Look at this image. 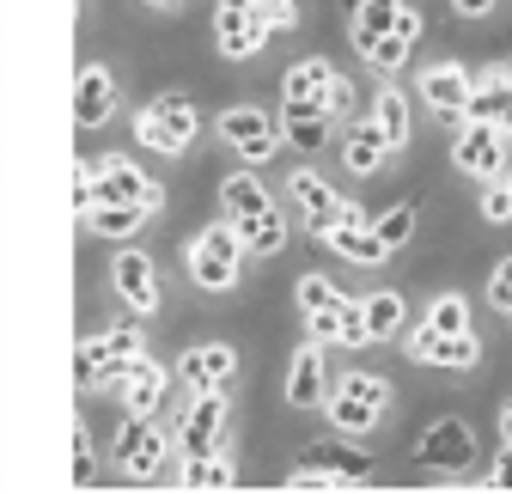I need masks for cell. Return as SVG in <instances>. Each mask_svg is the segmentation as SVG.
Returning a JSON list of instances; mask_svg holds the SVG:
<instances>
[{
    "mask_svg": "<svg viewBox=\"0 0 512 494\" xmlns=\"http://www.w3.org/2000/svg\"><path fill=\"white\" fill-rule=\"evenodd\" d=\"M488 488H512V440H506V452L494 458V476H488Z\"/></svg>",
    "mask_w": 512,
    "mask_h": 494,
    "instance_id": "obj_47",
    "label": "cell"
},
{
    "mask_svg": "<svg viewBox=\"0 0 512 494\" xmlns=\"http://www.w3.org/2000/svg\"><path fill=\"white\" fill-rule=\"evenodd\" d=\"M110 110H116V80H110V68H80V92H74V116H80V129H104L110 122Z\"/></svg>",
    "mask_w": 512,
    "mask_h": 494,
    "instance_id": "obj_18",
    "label": "cell"
},
{
    "mask_svg": "<svg viewBox=\"0 0 512 494\" xmlns=\"http://www.w3.org/2000/svg\"><path fill=\"white\" fill-rule=\"evenodd\" d=\"M409 49H415L409 37H397V31H384V37H378V43L366 49V61H372V68H378V74H397V68H403V61H409Z\"/></svg>",
    "mask_w": 512,
    "mask_h": 494,
    "instance_id": "obj_35",
    "label": "cell"
},
{
    "mask_svg": "<svg viewBox=\"0 0 512 494\" xmlns=\"http://www.w3.org/2000/svg\"><path fill=\"white\" fill-rule=\"evenodd\" d=\"M360 318H366V336H372V342L397 336V330H403V293H366V299H360Z\"/></svg>",
    "mask_w": 512,
    "mask_h": 494,
    "instance_id": "obj_26",
    "label": "cell"
},
{
    "mask_svg": "<svg viewBox=\"0 0 512 494\" xmlns=\"http://www.w3.org/2000/svg\"><path fill=\"white\" fill-rule=\"evenodd\" d=\"M220 7H250V0H220Z\"/></svg>",
    "mask_w": 512,
    "mask_h": 494,
    "instance_id": "obj_51",
    "label": "cell"
},
{
    "mask_svg": "<svg viewBox=\"0 0 512 494\" xmlns=\"http://www.w3.org/2000/svg\"><path fill=\"white\" fill-rule=\"evenodd\" d=\"M92 202H141L147 214L165 202V190L141 171V165H128V159H98V165H74V208L86 214Z\"/></svg>",
    "mask_w": 512,
    "mask_h": 494,
    "instance_id": "obj_1",
    "label": "cell"
},
{
    "mask_svg": "<svg viewBox=\"0 0 512 494\" xmlns=\"http://www.w3.org/2000/svg\"><path fill=\"white\" fill-rule=\"evenodd\" d=\"M220 440H226V391H196L183 409V458L220 452Z\"/></svg>",
    "mask_w": 512,
    "mask_h": 494,
    "instance_id": "obj_9",
    "label": "cell"
},
{
    "mask_svg": "<svg viewBox=\"0 0 512 494\" xmlns=\"http://www.w3.org/2000/svg\"><path fill=\"white\" fill-rule=\"evenodd\" d=\"M98 342H104V360H135V354L147 348V336H141V312H122Z\"/></svg>",
    "mask_w": 512,
    "mask_h": 494,
    "instance_id": "obj_28",
    "label": "cell"
},
{
    "mask_svg": "<svg viewBox=\"0 0 512 494\" xmlns=\"http://www.w3.org/2000/svg\"><path fill=\"white\" fill-rule=\"evenodd\" d=\"M214 37H220V55L250 61L256 49L269 43V19H256L250 7H220V13H214Z\"/></svg>",
    "mask_w": 512,
    "mask_h": 494,
    "instance_id": "obj_13",
    "label": "cell"
},
{
    "mask_svg": "<svg viewBox=\"0 0 512 494\" xmlns=\"http://www.w3.org/2000/svg\"><path fill=\"white\" fill-rule=\"evenodd\" d=\"M476 354H482V342H476V330H464V336H439L433 342V366H476Z\"/></svg>",
    "mask_w": 512,
    "mask_h": 494,
    "instance_id": "obj_33",
    "label": "cell"
},
{
    "mask_svg": "<svg viewBox=\"0 0 512 494\" xmlns=\"http://www.w3.org/2000/svg\"><path fill=\"white\" fill-rule=\"evenodd\" d=\"M220 202H226V214H256V208H269V190H263L250 171H232V177L220 183Z\"/></svg>",
    "mask_w": 512,
    "mask_h": 494,
    "instance_id": "obj_29",
    "label": "cell"
},
{
    "mask_svg": "<svg viewBox=\"0 0 512 494\" xmlns=\"http://www.w3.org/2000/svg\"><path fill=\"white\" fill-rule=\"evenodd\" d=\"M250 13H256V19H269V31H287V25L299 19L293 0H250Z\"/></svg>",
    "mask_w": 512,
    "mask_h": 494,
    "instance_id": "obj_42",
    "label": "cell"
},
{
    "mask_svg": "<svg viewBox=\"0 0 512 494\" xmlns=\"http://www.w3.org/2000/svg\"><path fill=\"white\" fill-rule=\"evenodd\" d=\"M397 7H403V0H360V7H354V49H360V55H366L384 31H391Z\"/></svg>",
    "mask_w": 512,
    "mask_h": 494,
    "instance_id": "obj_27",
    "label": "cell"
},
{
    "mask_svg": "<svg viewBox=\"0 0 512 494\" xmlns=\"http://www.w3.org/2000/svg\"><path fill=\"white\" fill-rule=\"evenodd\" d=\"M433 342H439V330H433V324H421V330H409V342H403V354H409L415 366H433Z\"/></svg>",
    "mask_w": 512,
    "mask_h": 494,
    "instance_id": "obj_44",
    "label": "cell"
},
{
    "mask_svg": "<svg viewBox=\"0 0 512 494\" xmlns=\"http://www.w3.org/2000/svg\"><path fill=\"white\" fill-rule=\"evenodd\" d=\"M299 464L317 470V476H330L336 488H360V482H372V458L354 452V446H342V440H317V446H305Z\"/></svg>",
    "mask_w": 512,
    "mask_h": 494,
    "instance_id": "obj_11",
    "label": "cell"
},
{
    "mask_svg": "<svg viewBox=\"0 0 512 494\" xmlns=\"http://www.w3.org/2000/svg\"><path fill=\"white\" fill-rule=\"evenodd\" d=\"M427 324H433L439 336H464V330H470V305H464L458 293H439L433 312H427Z\"/></svg>",
    "mask_w": 512,
    "mask_h": 494,
    "instance_id": "obj_32",
    "label": "cell"
},
{
    "mask_svg": "<svg viewBox=\"0 0 512 494\" xmlns=\"http://www.w3.org/2000/svg\"><path fill=\"white\" fill-rule=\"evenodd\" d=\"M196 129H202V116H196V104H189L183 92H159V98H153V104L141 110V122H135L141 147H153V153H165V159L189 153V141H196Z\"/></svg>",
    "mask_w": 512,
    "mask_h": 494,
    "instance_id": "obj_2",
    "label": "cell"
},
{
    "mask_svg": "<svg viewBox=\"0 0 512 494\" xmlns=\"http://www.w3.org/2000/svg\"><path fill=\"white\" fill-rule=\"evenodd\" d=\"M98 482V452H92V440H86V427L74 434V488H92Z\"/></svg>",
    "mask_w": 512,
    "mask_h": 494,
    "instance_id": "obj_41",
    "label": "cell"
},
{
    "mask_svg": "<svg viewBox=\"0 0 512 494\" xmlns=\"http://www.w3.org/2000/svg\"><path fill=\"white\" fill-rule=\"evenodd\" d=\"M86 226H92L98 238H135V232L147 226V208H141V202H92V208H86Z\"/></svg>",
    "mask_w": 512,
    "mask_h": 494,
    "instance_id": "obj_23",
    "label": "cell"
},
{
    "mask_svg": "<svg viewBox=\"0 0 512 494\" xmlns=\"http://www.w3.org/2000/svg\"><path fill=\"white\" fill-rule=\"evenodd\" d=\"M506 135L494 129V122H476V116H464V129H458V141H452V165L464 171V177H506V147H500Z\"/></svg>",
    "mask_w": 512,
    "mask_h": 494,
    "instance_id": "obj_7",
    "label": "cell"
},
{
    "mask_svg": "<svg viewBox=\"0 0 512 494\" xmlns=\"http://www.w3.org/2000/svg\"><path fill=\"white\" fill-rule=\"evenodd\" d=\"M226 220H232V232L244 244V257H275V251H287V220L275 214V202L256 208V214H226Z\"/></svg>",
    "mask_w": 512,
    "mask_h": 494,
    "instance_id": "obj_16",
    "label": "cell"
},
{
    "mask_svg": "<svg viewBox=\"0 0 512 494\" xmlns=\"http://www.w3.org/2000/svg\"><path fill=\"white\" fill-rule=\"evenodd\" d=\"M263 135H281V122H275L269 110H256V104H232V110L220 116V141H232V147L263 141Z\"/></svg>",
    "mask_w": 512,
    "mask_h": 494,
    "instance_id": "obj_24",
    "label": "cell"
},
{
    "mask_svg": "<svg viewBox=\"0 0 512 494\" xmlns=\"http://www.w3.org/2000/svg\"><path fill=\"white\" fill-rule=\"evenodd\" d=\"M305 336L324 348V342H342V299L336 305H317V312H305Z\"/></svg>",
    "mask_w": 512,
    "mask_h": 494,
    "instance_id": "obj_37",
    "label": "cell"
},
{
    "mask_svg": "<svg viewBox=\"0 0 512 494\" xmlns=\"http://www.w3.org/2000/svg\"><path fill=\"white\" fill-rule=\"evenodd\" d=\"M336 299H342V287L330 275H305L299 281V312H317V305H336Z\"/></svg>",
    "mask_w": 512,
    "mask_h": 494,
    "instance_id": "obj_39",
    "label": "cell"
},
{
    "mask_svg": "<svg viewBox=\"0 0 512 494\" xmlns=\"http://www.w3.org/2000/svg\"><path fill=\"white\" fill-rule=\"evenodd\" d=\"M464 116H476V122H494L500 135H512V80L494 68V74H482V86H470V104H464Z\"/></svg>",
    "mask_w": 512,
    "mask_h": 494,
    "instance_id": "obj_20",
    "label": "cell"
},
{
    "mask_svg": "<svg viewBox=\"0 0 512 494\" xmlns=\"http://www.w3.org/2000/svg\"><path fill=\"white\" fill-rule=\"evenodd\" d=\"M324 244H330L336 257L360 263V269H372V263H384V257H391V251H384V244H378V232H372L366 220H342V226H336V232H330Z\"/></svg>",
    "mask_w": 512,
    "mask_h": 494,
    "instance_id": "obj_21",
    "label": "cell"
},
{
    "mask_svg": "<svg viewBox=\"0 0 512 494\" xmlns=\"http://www.w3.org/2000/svg\"><path fill=\"white\" fill-rule=\"evenodd\" d=\"M183 488H232V458L226 452L183 458Z\"/></svg>",
    "mask_w": 512,
    "mask_h": 494,
    "instance_id": "obj_30",
    "label": "cell"
},
{
    "mask_svg": "<svg viewBox=\"0 0 512 494\" xmlns=\"http://www.w3.org/2000/svg\"><path fill=\"white\" fill-rule=\"evenodd\" d=\"M506 409H512V403H506Z\"/></svg>",
    "mask_w": 512,
    "mask_h": 494,
    "instance_id": "obj_53",
    "label": "cell"
},
{
    "mask_svg": "<svg viewBox=\"0 0 512 494\" xmlns=\"http://www.w3.org/2000/svg\"><path fill=\"white\" fill-rule=\"evenodd\" d=\"M372 336H366V318H360V299L354 293H342V348H366Z\"/></svg>",
    "mask_w": 512,
    "mask_h": 494,
    "instance_id": "obj_40",
    "label": "cell"
},
{
    "mask_svg": "<svg viewBox=\"0 0 512 494\" xmlns=\"http://www.w3.org/2000/svg\"><path fill=\"white\" fill-rule=\"evenodd\" d=\"M116 397H122V415H159L165 373H159L147 354H135V360H128V373H122V385H116Z\"/></svg>",
    "mask_w": 512,
    "mask_h": 494,
    "instance_id": "obj_15",
    "label": "cell"
},
{
    "mask_svg": "<svg viewBox=\"0 0 512 494\" xmlns=\"http://www.w3.org/2000/svg\"><path fill=\"white\" fill-rule=\"evenodd\" d=\"M287 403H293V409H324V348H317V342H305V348L293 354Z\"/></svg>",
    "mask_w": 512,
    "mask_h": 494,
    "instance_id": "obj_19",
    "label": "cell"
},
{
    "mask_svg": "<svg viewBox=\"0 0 512 494\" xmlns=\"http://www.w3.org/2000/svg\"><path fill=\"white\" fill-rule=\"evenodd\" d=\"M293 196H299V208H305L311 238H330L342 220H366L354 202H342V196L330 190V183H324V177H311V171H299V177H293Z\"/></svg>",
    "mask_w": 512,
    "mask_h": 494,
    "instance_id": "obj_8",
    "label": "cell"
},
{
    "mask_svg": "<svg viewBox=\"0 0 512 494\" xmlns=\"http://www.w3.org/2000/svg\"><path fill=\"white\" fill-rule=\"evenodd\" d=\"M147 7H165V13H171V7H183V0H147Z\"/></svg>",
    "mask_w": 512,
    "mask_h": 494,
    "instance_id": "obj_50",
    "label": "cell"
},
{
    "mask_svg": "<svg viewBox=\"0 0 512 494\" xmlns=\"http://www.w3.org/2000/svg\"><path fill=\"white\" fill-rule=\"evenodd\" d=\"M488 299H494V312H512V257L488 275Z\"/></svg>",
    "mask_w": 512,
    "mask_h": 494,
    "instance_id": "obj_45",
    "label": "cell"
},
{
    "mask_svg": "<svg viewBox=\"0 0 512 494\" xmlns=\"http://www.w3.org/2000/svg\"><path fill=\"white\" fill-rule=\"evenodd\" d=\"M452 7H458L464 19H482V13H494V0H452Z\"/></svg>",
    "mask_w": 512,
    "mask_h": 494,
    "instance_id": "obj_48",
    "label": "cell"
},
{
    "mask_svg": "<svg viewBox=\"0 0 512 494\" xmlns=\"http://www.w3.org/2000/svg\"><path fill=\"white\" fill-rule=\"evenodd\" d=\"M506 183H512V177H506Z\"/></svg>",
    "mask_w": 512,
    "mask_h": 494,
    "instance_id": "obj_55",
    "label": "cell"
},
{
    "mask_svg": "<svg viewBox=\"0 0 512 494\" xmlns=\"http://www.w3.org/2000/svg\"><path fill=\"white\" fill-rule=\"evenodd\" d=\"M98 366H104V342H80V391H98Z\"/></svg>",
    "mask_w": 512,
    "mask_h": 494,
    "instance_id": "obj_43",
    "label": "cell"
},
{
    "mask_svg": "<svg viewBox=\"0 0 512 494\" xmlns=\"http://www.w3.org/2000/svg\"><path fill=\"white\" fill-rule=\"evenodd\" d=\"M238 269H244V244H238L232 220L208 226L196 244H189V281H196V287H208V293H226V287L238 281Z\"/></svg>",
    "mask_w": 512,
    "mask_h": 494,
    "instance_id": "obj_4",
    "label": "cell"
},
{
    "mask_svg": "<svg viewBox=\"0 0 512 494\" xmlns=\"http://www.w3.org/2000/svg\"><path fill=\"white\" fill-rule=\"evenodd\" d=\"M165 452H171V440L153 427V415H122L110 464H116L128 482H153V476H159V464H165Z\"/></svg>",
    "mask_w": 512,
    "mask_h": 494,
    "instance_id": "obj_5",
    "label": "cell"
},
{
    "mask_svg": "<svg viewBox=\"0 0 512 494\" xmlns=\"http://www.w3.org/2000/svg\"><path fill=\"white\" fill-rule=\"evenodd\" d=\"M110 281H116V293H122L128 312H141V318L159 312V275H153V257L147 251H116Z\"/></svg>",
    "mask_w": 512,
    "mask_h": 494,
    "instance_id": "obj_10",
    "label": "cell"
},
{
    "mask_svg": "<svg viewBox=\"0 0 512 494\" xmlns=\"http://www.w3.org/2000/svg\"><path fill=\"white\" fill-rule=\"evenodd\" d=\"M330 74H336V68H330V61H324V55H311V61H299V68L287 74V86H281V98H317V92H324V86H330Z\"/></svg>",
    "mask_w": 512,
    "mask_h": 494,
    "instance_id": "obj_31",
    "label": "cell"
},
{
    "mask_svg": "<svg viewBox=\"0 0 512 494\" xmlns=\"http://www.w3.org/2000/svg\"><path fill=\"white\" fill-rule=\"evenodd\" d=\"M506 318H512V312H506Z\"/></svg>",
    "mask_w": 512,
    "mask_h": 494,
    "instance_id": "obj_54",
    "label": "cell"
},
{
    "mask_svg": "<svg viewBox=\"0 0 512 494\" xmlns=\"http://www.w3.org/2000/svg\"><path fill=\"white\" fill-rule=\"evenodd\" d=\"M384 159H391V147H384L378 122H372V116H366V122H354L348 141H342V165H348V171H360V177H372Z\"/></svg>",
    "mask_w": 512,
    "mask_h": 494,
    "instance_id": "obj_22",
    "label": "cell"
},
{
    "mask_svg": "<svg viewBox=\"0 0 512 494\" xmlns=\"http://www.w3.org/2000/svg\"><path fill=\"white\" fill-rule=\"evenodd\" d=\"M500 434H506V440H512V409H506V415H500Z\"/></svg>",
    "mask_w": 512,
    "mask_h": 494,
    "instance_id": "obj_49",
    "label": "cell"
},
{
    "mask_svg": "<svg viewBox=\"0 0 512 494\" xmlns=\"http://www.w3.org/2000/svg\"><path fill=\"white\" fill-rule=\"evenodd\" d=\"M324 397H330V427L342 440H360V434H372V421L384 415V403H391V385H384L378 373H348Z\"/></svg>",
    "mask_w": 512,
    "mask_h": 494,
    "instance_id": "obj_3",
    "label": "cell"
},
{
    "mask_svg": "<svg viewBox=\"0 0 512 494\" xmlns=\"http://www.w3.org/2000/svg\"><path fill=\"white\" fill-rule=\"evenodd\" d=\"M281 141L287 147H299V153H311V147H324V135H330V122H324V110H317V98H281Z\"/></svg>",
    "mask_w": 512,
    "mask_h": 494,
    "instance_id": "obj_17",
    "label": "cell"
},
{
    "mask_svg": "<svg viewBox=\"0 0 512 494\" xmlns=\"http://www.w3.org/2000/svg\"><path fill=\"white\" fill-rule=\"evenodd\" d=\"M415 458H421V470H470L476 464V434H470V421H458V415H445V421H433L427 434H421V446H415Z\"/></svg>",
    "mask_w": 512,
    "mask_h": 494,
    "instance_id": "obj_6",
    "label": "cell"
},
{
    "mask_svg": "<svg viewBox=\"0 0 512 494\" xmlns=\"http://www.w3.org/2000/svg\"><path fill=\"white\" fill-rule=\"evenodd\" d=\"M421 98L445 116V129H464V104H470V74L458 68V61H439V68H427L421 74Z\"/></svg>",
    "mask_w": 512,
    "mask_h": 494,
    "instance_id": "obj_12",
    "label": "cell"
},
{
    "mask_svg": "<svg viewBox=\"0 0 512 494\" xmlns=\"http://www.w3.org/2000/svg\"><path fill=\"white\" fill-rule=\"evenodd\" d=\"M482 214L500 226V220H512V183L506 177H482Z\"/></svg>",
    "mask_w": 512,
    "mask_h": 494,
    "instance_id": "obj_38",
    "label": "cell"
},
{
    "mask_svg": "<svg viewBox=\"0 0 512 494\" xmlns=\"http://www.w3.org/2000/svg\"><path fill=\"white\" fill-rule=\"evenodd\" d=\"M372 122H378V135H384V147H403L409 141V92H397V86H384L378 92V104H372Z\"/></svg>",
    "mask_w": 512,
    "mask_h": 494,
    "instance_id": "obj_25",
    "label": "cell"
},
{
    "mask_svg": "<svg viewBox=\"0 0 512 494\" xmlns=\"http://www.w3.org/2000/svg\"><path fill=\"white\" fill-rule=\"evenodd\" d=\"M372 232H378L384 251H397V244H409V238H415V208H391V214H378V220H372Z\"/></svg>",
    "mask_w": 512,
    "mask_h": 494,
    "instance_id": "obj_34",
    "label": "cell"
},
{
    "mask_svg": "<svg viewBox=\"0 0 512 494\" xmlns=\"http://www.w3.org/2000/svg\"><path fill=\"white\" fill-rule=\"evenodd\" d=\"M500 74H506V80H512V61H500Z\"/></svg>",
    "mask_w": 512,
    "mask_h": 494,
    "instance_id": "obj_52",
    "label": "cell"
},
{
    "mask_svg": "<svg viewBox=\"0 0 512 494\" xmlns=\"http://www.w3.org/2000/svg\"><path fill=\"white\" fill-rule=\"evenodd\" d=\"M275 153H281V135H263V141H244V147H238L244 165H263V159H275Z\"/></svg>",
    "mask_w": 512,
    "mask_h": 494,
    "instance_id": "obj_46",
    "label": "cell"
},
{
    "mask_svg": "<svg viewBox=\"0 0 512 494\" xmlns=\"http://www.w3.org/2000/svg\"><path fill=\"white\" fill-rule=\"evenodd\" d=\"M354 98H360V92H354V80H342V74H330V86H324V92H317V110H324V122H342V116L354 110Z\"/></svg>",
    "mask_w": 512,
    "mask_h": 494,
    "instance_id": "obj_36",
    "label": "cell"
},
{
    "mask_svg": "<svg viewBox=\"0 0 512 494\" xmlns=\"http://www.w3.org/2000/svg\"><path fill=\"white\" fill-rule=\"evenodd\" d=\"M232 379H238V354L226 342H202V348L183 354V385L189 391H226Z\"/></svg>",
    "mask_w": 512,
    "mask_h": 494,
    "instance_id": "obj_14",
    "label": "cell"
}]
</instances>
